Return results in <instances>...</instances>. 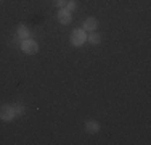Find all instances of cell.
Wrapping results in <instances>:
<instances>
[{
  "instance_id": "cell-1",
  "label": "cell",
  "mask_w": 151,
  "mask_h": 145,
  "mask_svg": "<svg viewBox=\"0 0 151 145\" xmlns=\"http://www.w3.org/2000/svg\"><path fill=\"white\" fill-rule=\"evenodd\" d=\"M85 41H87V36H85L84 29H74V31L71 32V44H73V45L81 47Z\"/></svg>"
},
{
  "instance_id": "cell-2",
  "label": "cell",
  "mask_w": 151,
  "mask_h": 145,
  "mask_svg": "<svg viewBox=\"0 0 151 145\" xmlns=\"http://www.w3.org/2000/svg\"><path fill=\"white\" fill-rule=\"evenodd\" d=\"M15 118H16V115H15L13 107H10V105H2V107H0V119H2V121L10 123Z\"/></svg>"
},
{
  "instance_id": "cell-3",
  "label": "cell",
  "mask_w": 151,
  "mask_h": 145,
  "mask_svg": "<svg viewBox=\"0 0 151 145\" xmlns=\"http://www.w3.org/2000/svg\"><path fill=\"white\" fill-rule=\"evenodd\" d=\"M21 49H23V52L27 53V55H34V53H37L39 45H37V42L31 41V39H24V41L21 42Z\"/></svg>"
},
{
  "instance_id": "cell-4",
  "label": "cell",
  "mask_w": 151,
  "mask_h": 145,
  "mask_svg": "<svg viewBox=\"0 0 151 145\" xmlns=\"http://www.w3.org/2000/svg\"><path fill=\"white\" fill-rule=\"evenodd\" d=\"M58 21L61 24H69L71 23V12L66 8H61L58 12Z\"/></svg>"
},
{
  "instance_id": "cell-5",
  "label": "cell",
  "mask_w": 151,
  "mask_h": 145,
  "mask_svg": "<svg viewBox=\"0 0 151 145\" xmlns=\"http://www.w3.org/2000/svg\"><path fill=\"white\" fill-rule=\"evenodd\" d=\"M82 29L84 31H88V32H93L96 29V20L95 18H87V20L84 21V24H82Z\"/></svg>"
},
{
  "instance_id": "cell-6",
  "label": "cell",
  "mask_w": 151,
  "mask_h": 145,
  "mask_svg": "<svg viewBox=\"0 0 151 145\" xmlns=\"http://www.w3.org/2000/svg\"><path fill=\"white\" fill-rule=\"evenodd\" d=\"M29 34H31V32H29V29H27L26 26H24V24H19V26H18L16 36H18L19 39H23V41H24V39H29Z\"/></svg>"
},
{
  "instance_id": "cell-7",
  "label": "cell",
  "mask_w": 151,
  "mask_h": 145,
  "mask_svg": "<svg viewBox=\"0 0 151 145\" xmlns=\"http://www.w3.org/2000/svg\"><path fill=\"white\" fill-rule=\"evenodd\" d=\"M98 129H100V124L96 121H87L85 123V130H87V132L95 134V132H98Z\"/></svg>"
},
{
  "instance_id": "cell-8",
  "label": "cell",
  "mask_w": 151,
  "mask_h": 145,
  "mask_svg": "<svg viewBox=\"0 0 151 145\" xmlns=\"http://www.w3.org/2000/svg\"><path fill=\"white\" fill-rule=\"evenodd\" d=\"M87 41L92 44V45H98L100 42H101V37H100V34H96V32H90V36H87Z\"/></svg>"
},
{
  "instance_id": "cell-9",
  "label": "cell",
  "mask_w": 151,
  "mask_h": 145,
  "mask_svg": "<svg viewBox=\"0 0 151 145\" xmlns=\"http://www.w3.org/2000/svg\"><path fill=\"white\" fill-rule=\"evenodd\" d=\"M13 110H15V115L16 116H21L24 111H26V108H24L23 105H15V107H13Z\"/></svg>"
},
{
  "instance_id": "cell-10",
  "label": "cell",
  "mask_w": 151,
  "mask_h": 145,
  "mask_svg": "<svg viewBox=\"0 0 151 145\" xmlns=\"http://www.w3.org/2000/svg\"><path fill=\"white\" fill-rule=\"evenodd\" d=\"M64 7H66V10H69V12H73V10H76V8H77V3H76L74 0H68V2H66V5H64Z\"/></svg>"
},
{
  "instance_id": "cell-11",
  "label": "cell",
  "mask_w": 151,
  "mask_h": 145,
  "mask_svg": "<svg viewBox=\"0 0 151 145\" xmlns=\"http://www.w3.org/2000/svg\"><path fill=\"white\" fill-rule=\"evenodd\" d=\"M66 2H68V0H53V3H55L56 7H60V8H64Z\"/></svg>"
},
{
  "instance_id": "cell-12",
  "label": "cell",
  "mask_w": 151,
  "mask_h": 145,
  "mask_svg": "<svg viewBox=\"0 0 151 145\" xmlns=\"http://www.w3.org/2000/svg\"><path fill=\"white\" fill-rule=\"evenodd\" d=\"M21 42H23V39H19L18 36H15V37H13V44H15V45H19V47H21Z\"/></svg>"
}]
</instances>
